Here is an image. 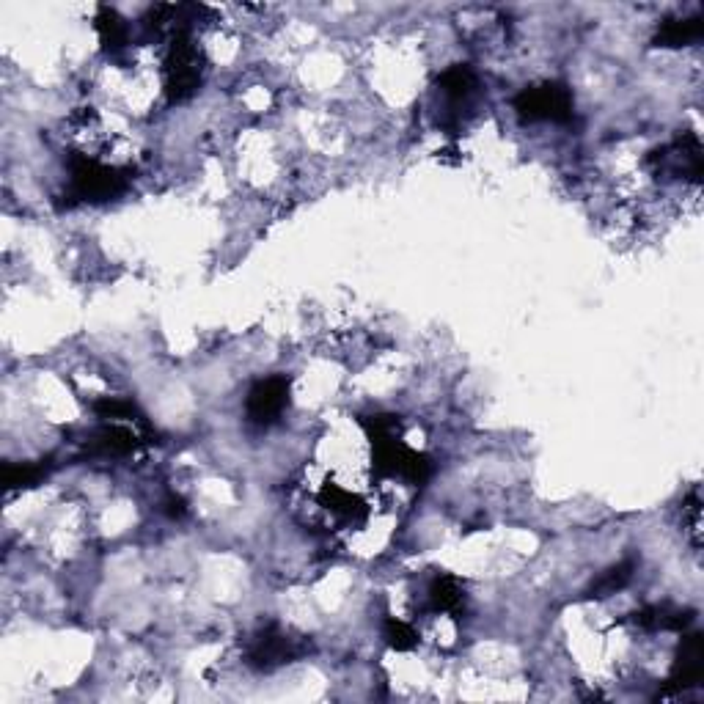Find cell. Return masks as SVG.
Wrapping results in <instances>:
<instances>
[{"mask_svg": "<svg viewBox=\"0 0 704 704\" xmlns=\"http://www.w3.org/2000/svg\"><path fill=\"white\" fill-rule=\"evenodd\" d=\"M363 429L372 440V468L377 476H399L410 484H424L432 473V462L399 440V418L369 416Z\"/></svg>", "mask_w": 704, "mask_h": 704, "instance_id": "obj_1", "label": "cell"}, {"mask_svg": "<svg viewBox=\"0 0 704 704\" xmlns=\"http://www.w3.org/2000/svg\"><path fill=\"white\" fill-rule=\"evenodd\" d=\"M66 168H69V187H66L69 204H105L130 187L132 174L127 168L99 163L88 154L72 152L66 157Z\"/></svg>", "mask_w": 704, "mask_h": 704, "instance_id": "obj_2", "label": "cell"}, {"mask_svg": "<svg viewBox=\"0 0 704 704\" xmlns=\"http://www.w3.org/2000/svg\"><path fill=\"white\" fill-rule=\"evenodd\" d=\"M165 97L171 105H182L187 99H193L201 88L204 77V55L193 42L190 31L171 33L168 55H165Z\"/></svg>", "mask_w": 704, "mask_h": 704, "instance_id": "obj_3", "label": "cell"}, {"mask_svg": "<svg viewBox=\"0 0 704 704\" xmlns=\"http://www.w3.org/2000/svg\"><path fill=\"white\" fill-rule=\"evenodd\" d=\"M311 652V644L306 638L289 636L278 625L259 627L248 644H245V663L256 671H273L278 666H286L292 660H300Z\"/></svg>", "mask_w": 704, "mask_h": 704, "instance_id": "obj_4", "label": "cell"}, {"mask_svg": "<svg viewBox=\"0 0 704 704\" xmlns=\"http://www.w3.org/2000/svg\"><path fill=\"white\" fill-rule=\"evenodd\" d=\"M647 163L658 176L688 179L693 185H699L704 174L702 141H699V135H693V132H682L674 141L649 154Z\"/></svg>", "mask_w": 704, "mask_h": 704, "instance_id": "obj_5", "label": "cell"}, {"mask_svg": "<svg viewBox=\"0 0 704 704\" xmlns=\"http://www.w3.org/2000/svg\"><path fill=\"white\" fill-rule=\"evenodd\" d=\"M512 105H515L520 119L556 121V124H567V121H572V108H575L570 88L564 86V83H556V80L523 88Z\"/></svg>", "mask_w": 704, "mask_h": 704, "instance_id": "obj_6", "label": "cell"}, {"mask_svg": "<svg viewBox=\"0 0 704 704\" xmlns=\"http://www.w3.org/2000/svg\"><path fill=\"white\" fill-rule=\"evenodd\" d=\"M704 680V636L702 633H688L677 647V658L671 666V674L666 685H663V696L666 693H682L691 691L696 685H702Z\"/></svg>", "mask_w": 704, "mask_h": 704, "instance_id": "obj_7", "label": "cell"}, {"mask_svg": "<svg viewBox=\"0 0 704 704\" xmlns=\"http://www.w3.org/2000/svg\"><path fill=\"white\" fill-rule=\"evenodd\" d=\"M289 405V380L286 377H264L253 385L245 399V410L253 424H273Z\"/></svg>", "mask_w": 704, "mask_h": 704, "instance_id": "obj_8", "label": "cell"}, {"mask_svg": "<svg viewBox=\"0 0 704 704\" xmlns=\"http://www.w3.org/2000/svg\"><path fill=\"white\" fill-rule=\"evenodd\" d=\"M143 432H149V427H135V424H113L105 421L102 427L91 432L88 438V449L102 457H124L138 449L143 440Z\"/></svg>", "mask_w": 704, "mask_h": 704, "instance_id": "obj_9", "label": "cell"}, {"mask_svg": "<svg viewBox=\"0 0 704 704\" xmlns=\"http://www.w3.org/2000/svg\"><path fill=\"white\" fill-rule=\"evenodd\" d=\"M630 625H636L638 630H647V633H685L693 625V611L691 608H680L674 603H658V605H644L638 608L636 614L627 616Z\"/></svg>", "mask_w": 704, "mask_h": 704, "instance_id": "obj_10", "label": "cell"}, {"mask_svg": "<svg viewBox=\"0 0 704 704\" xmlns=\"http://www.w3.org/2000/svg\"><path fill=\"white\" fill-rule=\"evenodd\" d=\"M704 36V20L702 17H691V20H666L655 33L652 44L655 47H669V50H677V47H688V44H696Z\"/></svg>", "mask_w": 704, "mask_h": 704, "instance_id": "obj_11", "label": "cell"}, {"mask_svg": "<svg viewBox=\"0 0 704 704\" xmlns=\"http://www.w3.org/2000/svg\"><path fill=\"white\" fill-rule=\"evenodd\" d=\"M94 28H97L99 44H102L105 53H121V50L127 47V42H130L127 22L121 20L119 11L110 9V6H99Z\"/></svg>", "mask_w": 704, "mask_h": 704, "instance_id": "obj_12", "label": "cell"}, {"mask_svg": "<svg viewBox=\"0 0 704 704\" xmlns=\"http://www.w3.org/2000/svg\"><path fill=\"white\" fill-rule=\"evenodd\" d=\"M319 501H322V506L328 509V512H333L336 517H341V520H352V523H358V520H363L366 517V504H363V498H358L355 493H350V490H344V487H339V484H325L322 487V493H319Z\"/></svg>", "mask_w": 704, "mask_h": 704, "instance_id": "obj_13", "label": "cell"}, {"mask_svg": "<svg viewBox=\"0 0 704 704\" xmlns=\"http://www.w3.org/2000/svg\"><path fill=\"white\" fill-rule=\"evenodd\" d=\"M429 605L435 611H443V614H457L465 603V589H462L460 578H454L449 572H440L432 578L429 583Z\"/></svg>", "mask_w": 704, "mask_h": 704, "instance_id": "obj_14", "label": "cell"}, {"mask_svg": "<svg viewBox=\"0 0 704 704\" xmlns=\"http://www.w3.org/2000/svg\"><path fill=\"white\" fill-rule=\"evenodd\" d=\"M633 575H636V559H625L619 561V564H614V567H608V570L597 578V581L589 586V597H594V600H603V597H611V594L622 592V589H627L630 586V581H633Z\"/></svg>", "mask_w": 704, "mask_h": 704, "instance_id": "obj_15", "label": "cell"}, {"mask_svg": "<svg viewBox=\"0 0 704 704\" xmlns=\"http://www.w3.org/2000/svg\"><path fill=\"white\" fill-rule=\"evenodd\" d=\"M476 72H473L471 66L465 64H454L449 66L443 75L438 77V88L443 97H449L451 102H462V99H468L476 91Z\"/></svg>", "mask_w": 704, "mask_h": 704, "instance_id": "obj_16", "label": "cell"}, {"mask_svg": "<svg viewBox=\"0 0 704 704\" xmlns=\"http://www.w3.org/2000/svg\"><path fill=\"white\" fill-rule=\"evenodd\" d=\"M94 413H97V418H102V421H113V424L149 427L146 418L141 416V410L132 405V402H127V399H110V396H105V399L94 402Z\"/></svg>", "mask_w": 704, "mask_h": 704, "instance_id": "obj_17", "label": "cell"}, {"mask_svg": "<svg viewBox=\"0 0 704 704\" xmlns=\"http://www.w3.org/2000/svg\"><path fill=\"white\" fill-rule=\"evenodd\" d=\"M47 476V468L39 462H9L3 468V484L6 490H28L36 487Z\"/></svg>", "mask_w": 704, "mask_h": 704, "instance_id": "obj_18", "label": "cell"}, {"mask_svg": "<svg viewBox=\"0 0 704 704\" xmlns=\"http://www.w3.org/2000/svg\"><path fill=\"white\" fill-rule=\"evenodd\" d=\"M383 638L385 644L391 649H396V652H410V649L418 647L416 627L407 625L402 619H396V616H388L383 622Z\"/></svg>", "mask_w": 704, "mask_h": 704, "instance_id": "obj_19", "label": "cell"}, {"mask_svg": "<svg viewBox=\"0 0 704 704\" xmlns=\"http://www.w3.org/2000/svg\"><path fill=\"white\" fill-rule=\"evenodd\" d=\"M682 512L688 517L693 545L699 548V545H702V498H699V490H691V495L682 501Z\"/></svg>", "mask_w": 704, "mask_h": 704, "instance_id": "obj_20", "label": "cell"}, {"mask_svg": "<svg viewBox=\"0 0 704 704\" xmlns=\"http://www.w3.org/2000/svg\"><path fill=\"white\" fill-rule=\"evenodd\" d=\"M163 512L171 520H182V517L187 515V504H185V498H179V495H168L163 501Z\"/></svg>", "mask_w": 704, "mask_h": 704, "instance_id": "obj_21", "label": "cell"}]
</instances>
